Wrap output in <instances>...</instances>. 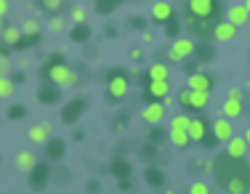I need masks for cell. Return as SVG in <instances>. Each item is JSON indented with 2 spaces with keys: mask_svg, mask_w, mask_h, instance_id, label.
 I'll return each instance as SVG.
<instances>
[{
  "mask_svg": "<svg viewBox=\"0 0 250 194\" xmlns=\"http://www.w3.org/2000/svg\"><path fill=\"white\" fill-rule=\"evenodd\" d=\"M0 38H3V43H8V45H19L21 29H16V27H3V29H0Z\"/></svg>",
  "mask_w": 250,
  "mask_h": 194,
  "instance_id": "cell-19",
  "label": "cell"
},
{
  "mask_svg": "<svg viewBox=\"0 0 250 194\" xmlns=\"http://www.w3.org/2000/svg\"><path fill=\"white\" fill-rule=\"evenodd\" d=\"M184 24H187V32L197 40H213V29H216L218 21L216 19H197V16L184 14Z\"/></svg>",
  "mask_w": 250,
  "mask_h": 194,
  "instance_id": "cell-3",
  "label": "cell"
},
{
  "mask_svg": "<svg viewBox=\"0 0 250 194\" xmlns=\"http://www.w3.org/2000/svg\"><path fill=\"white\" fill-rule=\"evenodd\" d=\"M16 168L24 170V173H27V170H32L35 168V157L29 155V152H19V155H16Z\"/></svg>",
  "mask_w": 250,
  "mask_h": 194,
  "instance_id": "cell-21",
  "label": "cell"
},
{
  "mask_svg": "<svg viewBox=\"0 0 250 194\" xmlns=\"http://www.w3.org/2000/svg\"><path fill=\"white\" fill-rule=\"evenodd\" d=\"M208 96H210V93H200V91H192V88H184V91L178 93V104L187 112H202L208 107Z\"/></svg>",
  "mask_w": 250,
  "mask_h": 194,
  "instance_id": "cell-4",
  "label": "cell"
},
{
  "mask_svg": "<svg viewBox=\"0 0 250 194\" xmlns=\"http://www.w3.org/2000/svg\"><path fill=\"white\" fill-rule=\"evenodd\" d=\"M69 19H72L75 24H85V11H83L80 5H75V8H72V14H69Z\"/></svg>",
  "mask_w": 250,
  "mask_h": 194,
  "instance_id": "cell-25",
  "label": "cell"
},
{
  "mask_svg": "<svg viewBox=\"0 0 250 194\" xmlns=\"http://www.w3.org/2000/svg\"><path fill=\"white\" fill-rule=\"evenodd\" d=\"M11 93H14V83L5 75H0V98H8Z\"/></svg>",
  "mask_w": 250,
  "mask_h": 194,
  "instance_id": "cell-24",
  "label": "cell"
},
{
  "mask_svg": "<svg viewBox=\"0 0 250 194\" xmlns=\"http://www.w3.org/2000/svg\"><path fill=\"white\" fill-rule=\"evenodd\" d=\"M187 14L197 16V19L221 21V3H216V0H187Z\"/></svg>",
  "mask_w": 250,
  "mask_h": 194,
  "instance_id": "cell-2",
  "label": "cell"
},
{
  "mask_svg": "<svg viewBox=\"0 0 250 194\" xmlns=\"http://www.w3.org/2000/svg\"><path fill=\"white\" fill-rule=\"evenodd\" d=\"M221 112H224L226 120H234V117H240L242 112H245V107H242V101H231V98H226L224 107H221Z\"/></svg>",
  "mask_w": 250,
  "mask_h": 194,
  "instance_id": "cell-18",
  "label": "cell"
},
{
  "mask_svg": "<svg viewBox=\"0 0 250 194\" xmlns=\"http://www.w3.org/2000/svg\"><path fill=\"white\" fill-rule=\"evenodd\" d=\"M226 98H231V101H242V98H245V91H242V88H229V96Z\"/></svg>",
  "mask_w": 250,
  "mask_h": 194,
  "instance_id": "cell-29",
  "label": "cell"
},
{
  "mask_svg": "<svg viewBox=\"0 0 250 194\" xmlns=\"http://www.w3.org/2000/svg\"><path fill=\"white\" fill-rule=\"evenodd\" d=\"M11 69V61H8V56H3L0 54V75H5Z\"/></svg>",
  "mask_w": 250,
  "mask_h": 194,
  "instance_id": "cell-32",
  "label": "cell"
},
{
  "mask_svg": "<svg viewBox=\"0 0 250 194\" xmlns=\"http://www.w3.org/2000/svg\"><path fill=\"white\" fill-rule=\"evenodd\" d=\"M59 3H62V0H40V5H43L45 11H56Z\"/></svg>",
  "mask_w": 250,
  "mask_h": 194,
  "instance_id": "cell-31",
  "label": "cell"
},
{
  "mask_svg": "<svg viewBox=\"0 0 250 194\" xmlns=\"http://www.w3.org/2000/svg\"><path fill=\"white\" fill-rule=\"evenodd\" d=\"M48 133H51V125L48 122H43V125H32L29 128V141H35V144H45L48 141Z\"/></svg>",
  "mask_w": 250,
  "mask_h": 194,
  "instance_id": "cell-17",
  "label": "cell"
},
{
  "mask_svg": "<svg viewBox=\"0 0 250 194\" xmlns=\"http://www.w3.org/2000/svg\"><path fill=\"white\" fill-rule=\"evenodd\" d=\"M48 29H51V32H62V29H64V19H62V16H53V19L48 21Z\"/></svg>",
  "mask_w": 250,
  "mask_h": 194,
  "instance_id": "cell-28",
  "label": "cell"
},
{
  "mask_svg": "<svg viewBox=\"0 0 250 194\" xmlns=\"http://www.w3.org/2000/svg\"><path fill=\"white\" fill-rule=\"evenodd\" d=\"M146 96H149L152 101H163V98L168 96V80H149Z\"/></svg>",
  "mask_w": 250,
  "mask_h": 194,
  "instance_id": "cell-14",
  "label": "cell"
},
{
  "mask_svg": "<svg viewBox=\"0 0 250 194\" xmlns=\"http://www.w3.org/2000/svg\"><path fill=\"white\" fill-rule=\"evenodd\" d=\"M173 16V5L170 3H154L152 5V19L154 21H170Z\"/></svg>",
  "mask_w": 250,
  "mask_h": 194,
  "instance_id": "cell-16",
  "label": "cell"
},
{
  "mask_svg": "<svg viewBox=\"0 0 250 194\" xmlns=\"http://www.w3.org/2000/svg\"><path fill=\"white\" fill-rule=\"evenodd\" d=\"M208 122L202 120V117H192L189 120V128H187V133H189V141H205L208 138Z\"/></svg>",
  "mask_w": 250,
  "mask_h": 194,
  "instance_id": "cell-10",
  "label": "cell"
},
{
  "mask_svg": "<svg viewBox=\"0 0 250 194\" xmlns=\"http://www.w3.org/2000/svg\"><path fill=\"white\" fill-rule=\"evenodd\" d=\"M194 54V40L192 38H176L168 48V58L170 61H184L187 56Z\"/></svg>",
  "mask_w": 250,
  "mask_h": 194,
  "instance_id": "cell-6",
  "label": "cell"
},
{
  "mask_svg": "<svg viewBox=\"0 0 250 194\" xmlns=\"http://www.w3.org/2000/svg\"><path fill=\"white\" fill-rule=\"evenodd\" d=\"M189 170H197V173H194V175H200L202 170H205V162H200V160L194 162V160H192V162H189Z\"/></svg>",
  "mask_w": 250,
  "mask_h": 194,
  "instance_id": "cell-33",
  "label": "cell"
},
{
  "mask_svg": "<svg viewBox=\"0 0 250 194\" xmlns=\"http://www.w3.org/2000/svg\"><path fill=\"white\" fill-rule=\"evenodd\" d=\"M187 88L200 91V93H210V88H213V75H208V72H192V75H189Z\"/></svg>",
  "mask_w": 250,
  "mask_h": 194,
  "instance_id": "cell-8",
  "label": "cell"
},
{
  "mask_svg": "<svg viewBox=\"0 0 250 194\" xmlns=\"http://www.w3.org/2000/svg\"><path fill=\"white\" fill-rule=\"evenodd\" d=\"M149 80H168V67H165V64L149 67Z\"/></svg>",
  "mask_w": 250,
  "mask_h": 194,
  "instance_id": "cell-23",
  "label": "cell"
},
{
  "mask_svg": "<svg viewBox=\"0 0 250 194\" xmlns=\"http://www.w3.org/2000/svg\"><path fill=\"white\" fill-rule=\"evenodd\" d=\"M210 173H213V181L229 194L250 192V165L245 157H231L226 152H218L210 162Z\"/></svg>",
  "mask_w": 250,
  "mask_h": 194,
  "instance_id": "cell-1",
  "label": "cell"
},
{
  "mask_svg": "<svg viewBox=\"0 0 250 194\" xmlns=\"http://www.w3.org/2000/svg\"><path fill=\"white\" fill-rule=\"evenodd\" d=\"M141 117H144L149 125H157V122H163V117H165V107L160 101H152V104H146V107L141 109Z\"/></svg>",
  "mask_w": 250,
  "mask_h": 194,
  "instance_id": "cell-12",
  "label": "cell"
},
{
  "mask_svg": "<svg viewBox=\"0 0 250 194\" xmlns=\"http://www.w3.org/2000/svg\"><path fill=\"white\" fill-rule=\"evenodd\" d=\"M189 120H192L189 115H176L173 120H170V131H187V128H189Z\"/></svg>",
  "mask_w": 250,
  "mask_h": 194,
  "instance_id": "cell-22",
  "label": "cell"
},
{
  "mask_svg": "<svg viewBox=\"0 0 250 194\" xmlns=\"http://www.w3.org/2000/svg\"><path fill=\"white\" fill-rule=\"evenodd\" d=\"M99 11H101V14H106V11H109V8H117V0H99Z\"/></svg>",
  "mask_w": 250,
  "mask_h": 194,
  "instance_id": "cell-30",
  "label": "cell"
},
{
  "mask_svg": "<svg viewBox=\"0 0 250 194\" xmlns=\"http://www.w3.org/2000/svg\"><path fill=\"white\" fill-rule=\"evenodd\" d=\"M8 14V0H0V19Z\"/></svg>",
  "mask_w": 250,
  "mask_h": 194,
  "instance_id": "cell-34",
  "label": "cell"
},
{
  "mask_svg": "<svg viewBox=\"0 0 250 194\" xmlns=\"http://www.w3.org/2000/svg\"><path fill=\"white\" fill-rule=\"evenodd\" d=\"M237 35V27L229 24V21H218L216 29H213V40H218V43H229V40H234Z\"/></svg>",
  "mask_w": 250,
  "mask_h": 194,
  "instance_id": "cell-13",
  "label": "cell"
},
{
  "mask_svg": "<svg viewBox=\"0 0 250 194\" xmlns=\"http://www.w3.org/2000/svg\"><path fill=\"white\" fill-rule=\"evenodd\" d=\"M106 93H109V98H123L125 93H128V78H125L123 72H115L109 78V83H106Z\"/></svg>",
  "mask_w": 250,
  "mask_h": 194,
  "instance_id": "cell-7",
  "label": "cell"
},
{
  "mask_svg": "<svg viewBox=\"0 0 250 194\" xmlns=\"http://www.w3.org/2000/svg\"><path fill=\"white\" fill-rule=\"evenodd\" d=\"M170 144L178 146V149H187L192 141H189V133L187 131H170Z\"/></svg>",
  "mask_w": 250,
  "mask_h": 194,
  "instance_id": "cell-20",
  "label": "cell"
},
{
  "mask_svg": "<svg viewBox=\"0 0 250 194\" xmlns=\"http://www.w3.org/2000/svg\"><path fill=\"white\" fill-rule=\"evenodd\" d=\"M48 80L56 83L59 88H72L77 83V75L67 67V64H53V67L48 69Z\"/></svg>",
  "mask_w": 250,
  "mask_h": 194,
  "instance_id": "cell-5",
  "label": "cell"
},
{
  "mask_svg": "<svg viewBox=\"0 0 250 194\" xmlns=\"http://www.w3.org/2000/svg\"><path fill=\"white\" fill-rule=\"evenodd\" d=\"M242 138H245V144L250 146V128H245V133H242Z\"/></svg>",
  "mask_w": 250,
  "mask_h": 194,
  "instance_id": "cell-36",
  "label": "cell"
},
{
  "mask_svg": "<svg viewBox=\"0 0 250 194\" xmlns=\"http://www.w3.org/2000/svg\"><path fill=\"white\" fill-rule=\"evenodd\" d=\"M210 133H213V138L216 141H229L231 136H234V128H231V120H226V117H218L216 122L210 125Z\"/></svg>",
  "mask_w": 250,
  "mask_h": 194,
  "instance_id": "cell-9",
  "label": "cell"
},
{
  "mask_svg": "<svg viewBox=\"0 0 250 194\" xmlns=\"http://www.w3.org/2000/svg\"><path fill=\"white\" fill-rule=\"evenodd\" d=\"M130 58H133V61H141V51L133 48V51H130Z\"/></svg>",
  "mask_w": 250,
  "mask_h": 194,
  "instance_id": "cell-35",
  "label": "cell"
},
{
  "mask_svg": "<svg viewBox=\"0 0 250 194\" xmlns=\"http://www.w3.org/2000/svg\"><path fill=\"white\" fill-rule=\"evenodd\" d=\"M242 5H245V11H248V14H250V0H245V3H242Z\"/></svg>",
  "mask_w": 250,
  "mask_h": 194,
  "instance_id": "cell-37",
  "label": "cell"
},
{
  "mask_svg": "<svg viewBox=\"0 0 250 194\" xmlns=\"http://www.w3.org/2000/svg\"><path fill=\"white\" fill-rule=\"evenodd\" d=\"M38 21H35V19H27L24 21V24H21V35H38Z\"/></svg>",
  "mask_w": 250,
  "mask_h": 194,
  "instance_id": "cell-26",
  "label": "cell"
},
{
  "mask_svg": "<svg viewBox=\"0 0 250 194\" xmlns=\"http://www.w3.org/2000/svg\"><path fill=\"white\" fill-rule=\"evenodd\" d=\"M245 152H248V144H245V138H242V136H231L229 141H226V155L245 157Z\"/></svg>",
  "mask_w": 250,
  "mask_h": 194,
  "instance_id": "cell-15",
  "label": "cell"
},
{
  "mask_svg": "<svg viewBox=\"0 0 250 194\" xmlns=\"http://www.w3.org/2000/svg\"><path fill=\"white\" fill-rule=\"evenodd\" d=\"M189 194H210V189H208L202 181H194V184L189 186Z\"/></svg>",
  "mask_w": 250,
  "mask_h": 194,
  "instance_id": "cell-27",
  "label": "cell"
},
{
  "mask_svg": "<svg viewBox=\"0 0 250 194\" xmlns=\"http://www.w3.org/2000/svg\"><path fill=\"white\" fill-rule=\"evenodd\" d=\"M248 19H250V14L245 11V5H242V3L229 5V8H226V21H229V24L242 27V24H248Z\"/></svg>",
  "mask_w": 250,
  "mask_h": 194,
  "instance_id": "cell-11",
  "label": "cell"
}]
</instances>
